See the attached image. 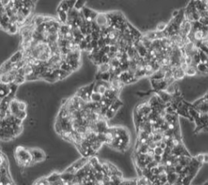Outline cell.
<instances>
[{"instance_id":"277c9868","label":"cell","mask_w":208,"mask_h":185,"mask_svg":"<svg viewBox=\"0 0 208 185\" xmlns=\"http://www.w3.org/2000/svg\"><path fill=\"white\" fill-rule=\"evenodd\" d=\"M81 11H82L85 19L88 22H92V21H94L96 17H97L98 13H99L97 12H95V11L92 10V9L89 8V7H84Z\"/></svg>"},{"instance_id":"cb8c5ba5","label":"cell","mask_w":208,"mask_h":185,"mask_svg":"<svg viewBox=\"0 0 208 185\" xmlns=\"http://www.w3.org/2000/svg\"><path fill=\"white\" fill-rule=\"evenodd\" d=\"M12 0H1V6L7 7L11 2Z\"/></svg>"},{"instance_id":"7c38bea8","label":"cell","mask_w":208,"mask_h":185,"mask_svg":"<svg viewBox=\"0 0 208 185\" xmlns=\"http://www.w3.org/2000/svg\"><path fill=\"white\" fill-rule=\"evenodd\" d=\"M33 184H36V185H38V184L50 185V182L48 181L47 176H42V177H40V178H38V179H36L35 182H33Z\"/></svg>"},{"instance_id":"7402d4cb","label":"cell","mask_w":208,"mask_h":185,"mask_svg":"<svg viewBox=\"0 0 208 185\" xmlns=\"http://www.w3.org/2000/svg\"><path fill=\"white\" fill-rule=\"evenodd\" d=\"M194 158H195L196 160L198 161L199 163H201V164L204 163V162H203V154H202V153L198 154L195 157H194Z\"/></svg>"},{"instance_id":"30bf717a","label":"cell","mask_w":208,"mask_h":185,"mask_svg":"<svg viewBox=\"0 0 208 185\" xmlns=\"http://www.w3.org/2000/svg\"><path fill=\"white\" fill-rule=\"evenodd\" d=\"M57 14L59 20L60 21L61 24H67L68 19V15L67 12H64L62 10H58L57 9Z\"/></svg>"},{"instance_id":"ac0fdd59","label":"cell","mask_w":208,"mask_h":185,"mask_svg":"<svg viewBox=\"0 0 208 185\" xmlns=\"http://www.w3.org/2000/svg\"><path fill=\"white\" fill-rule=\"evenodd\" d=\"M15 116L17 118H18V119H21V120H25V119L27 118V116H28V114H27L26 111H19L15 115Z\"/></svg>"},{"instance_id":"ffe728a7","label":"cell","mask_w":208,"mask_h":185,"mask_svg":"<svg viewBox=\"0 0 208 185\" xmlns=\"http://www.w3.org/2000/svg\"><path fill=\"white\" fill-rule=\"evenodd\" d=\"M87 45H88V42H87L85 39H83L81 40L80 43H79V48H80V50L81 51H83V50H86Z\"/></svg>"},{"instance_id":"ba28073f","label":"cell","mask_w":208,"mask_h":185,"mask_svg":"<svg viewBox=\"0 0 208 185\" xmlns=\"http://www.w3.org/2000/svg\"><path fill=\"white\" fill-rule=\"evenodd\" d=\"M179 176L180 174L177 173V171L168 173V174H167V183H168V184H176L178 179H179Z\"/></svg>"},{"instance_id":"5bb4252c","label":"cell","mask_w":208,"mask_h":185,"mask_svg":"<svg viewBox=\"0 0 208 185\" xmlns=\"http://www.w3.org/2000/svg\"><path fill=\"white\" fill-rule=\"evenodd\" d=\"M57 9L58 10L64 11V12H68V11L70 10V8H69V6H68V2H67L66 0H62L61 2L60 3V5H59V7H58Z\"/></svg>"},{"instance_id":"9a60e30c","label":"cell","mask_w":208,"mask_h":185,"mask_svg":"<svg viewBox=\"0 0 208 185\" xmlns=\"http://www.w3.org/2000/svg\"><path fill=\"white\" fill-rule=\"evenodd\" d=\"M33 22L36 26H39L44 23V17L43 16H35L33 17Z\"/></svg>"},{"instance_id":"484cf974","label":"cell","mask_w":208,"mask_h":185,"mask_svg":"<svg viewBox=\"0 0 208 185\" xmlns=\"http://www.w3.org/2000/svg\"><path fill=\"white\" fill-rule=\"evenodd\" d=\"M199 1L204 4H208V0H199Z\"/></svg>"},{"instance_id":"4fadbf2b","label":"cell","mask_w":208,"mask_h":185,"mask_svg":"<svg viewBox=\"0 0 208 185\" xmlns=\"http://www.w3.org/2000/svg\"><path fill=\"white\" fill-rule=\"evenodd\" d=\"M97 72H110V64H101L98 66Z\"/></svg>"},{"instance_id":"5b68a950","label":"cell","mask_w":208,"mask_h":185,"mask_svg":"<svg viewBox=\"0 0 208 185\" xmlns=\"http://www.w3.org/2000/svg\"><path fill=\"white\" fill-rule=\"evenodd\" d=\"M75 173L69 172L67 171H63L61 172V179L64 181V185H72V181L75 178Z\"/></svg>"},{"instance_id":"d6986e66","label":"cell","mask_w":208,"mask_h":185,"mask_svg":"<svg viewBox=\"0 0 208 185\" xmlns=\"http://www.w3.org/2000/svg\"><path fill=\"white\" fill-rule=\"evenodd\" d=\"M167 24L165 22H159L158 25H156V30L157 31H160V32H163L164 31L165 29H167Z\"/></svg>"},{"instance_id":"2e32d148","label":"cell","mask_w":208,"mask_h":185,"mask_svg":"<svg viewBox=\"0 0 208 185\" xmlns=\"http://www.w3.org/2000/svg\"><path fill=\"white\" fill-rule=\"evenodd\" d=\"M18 107L20 111H27L28 109V103L25 100H20L18 102Z\"/></svg>"},{"instance_id":"603a6c76","label":"cell","mask_w":208,"mask_h":185,"mask_svg":"<svg viewBox=\"0 0 208 185\" xmlns=\"http://www.w3.org/2000/svg\"><path fill=\"white\" fill-rule=\"evenodd\" d=\"M67 2H68V6H69V8L72 9L75 7V5H76V0H66Z\"/></svg>"},{"instance_id":"44dd1931","label":"cell","mask_w":208,"mask_h":185,"mask_svg":"<svg viewBox=\"0 0 208 185\" xmlns=\"http://www.w3.org/2000/svg\"><path fill=\"white\" fill-rule=\"evenodd\" d=\"M163 154H164V149H163V148H161L160 146H156V147H155V154L163 156Z\"/></svg>"},{"instance_id":"8fae6325","label":"cell","mask_w":208,"mask_h":185,"mask_svg":"<svg viewBox=\"0 0 208 185\" xmlns=\"http://www.w3.org/2000/svg\"><path fill=\"white\" fill-rule=\"evenodd\" d=\"M103 95L99 93L98 92H93V93L91 94L90 97V102H99L101 101L102 98H103Z\"/></svg>"},{"instance_id":"d4e9b609","label":"cell","mask_w":208,"mask_h":185,"mask_svg":"<svg viewBox=\"0 0 208 185\" xmlns=\"http://www.w3.org/2000/svg\"><path fill=\"white\" fill-rule=\"evenodd\" d=\"M203 162L205 164H208V153L203 154Z\"/></svg>"},{"instance_id":"9c48e42d","label":"cell","mask_w":208,"mask_h":185,"mask_svg":"<svg viewBox=\"0 0 208 185\" xmlns=\"http://www.w3.org/2000/svg\"><path fill=\"white\" fill-rule=\"evenodd\" d=\"M186 74L187 77H195L198 76V69L197 67L194 65H189L186 70Z\"/></svg>"},{"instance_id":"7a4b0ae2","label":"cell","mask_w":208,"mask_h":185,"mask_svg":"<svg viewBox=\"0 0 208 185\" xmlns=\"http://www.w3.org/2000/svg\"><path fill=\"white\" fill-rule=\"evenodd\" d=\"M30 149V152L32 154V156H33V159L34 163H39L41 162H44L46 159V153L44 152L43 150L41 149H37V148H32L29 149Z\"/></svg>"},{"instance_id":"e0dca14e","label":"cell","mask_w":208,"mask_h":185,"mask_svg":"<svg viewBox=\"0 0 208 185\" xmlns=\"http://www.w3.org/2000/svg\"><path fill=\"white\" fill-rule=\"evenodd\" d=\"M86 2V0H76V5H75V7L76 10L80 11L82 10V8L85 7V4Z\"/></svg>"},{"instance_id":"8992f818","label":"cell","mask_w":208,"mask_h":185,"mask_svg":"<svg viewBox=\"0 0 208 185\" xmlns=\"http://www.w3.org/2000/svg\"><path fill=\"white\" fill-rule=\"evenodd\" d=\"M10 92V84L1 83V84H0V96H1V98H3V97L8 96Z\"/></svg>"},{"instance_id":"3957f363","label":"cell","mask_w":208,"mask_h":185,"mask_svg":"<svg viewBox=\"0 0 208 185\" xmlns=\"http://www.w3.org/2000/svg\"><path fill=\"white\" fill-rule=\"evenodd\" d=\"M50 185H64V181L61 179V172L54 171L47 176Z\"/></svg>"},{"instance_id":"52a82bcc","label":"cell","mask_w":208,"mask_h":185,"mask_svg":"<svg viewBox=\"0 0 208 185\" xmlns=\"http://www.w3.org/2000/svg\"><path fill=\"white\" fill-rule=\"evenodd\" d=\"M23 58H24V51L21 50H18V51L13 54L9 59L13 64H17V63L21 61V59H23Z\"/></svg>"},{"instance_id":"6da1fadb","label":"cell","mask_w":208,"mask_h":185,"mask_svg":"<svg viewBox=\"0 0 208 185\" xmlns=\"http://www.w3.org/2000/svg\"><path fill=\"white\" fill-rule=\"evenodd\" d=\"M13 154H14V159L17 166L21 168L30 167L33 164H35L29 149L25 148L24 146L18 145L13 151Z\"/></svg>"}]
</instances>
